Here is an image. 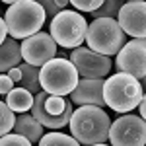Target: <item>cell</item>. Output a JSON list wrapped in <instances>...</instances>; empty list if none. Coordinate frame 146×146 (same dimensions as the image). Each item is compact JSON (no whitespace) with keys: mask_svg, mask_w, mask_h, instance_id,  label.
<instances>
[{"mask_svg":"<svg viewBox=\"0 0 146 146\" xmlns=\"http://www.w3.org/2000/svg\"><path fill=\"white\" fill-rule=\"evenodd\" d=\"M70 135L80 144H103L109 140L111 119L100 105H78L70 117Z\"/></svg>","mask_w":146,"mask_h":146,"instance_id":"6da1fadb","label":"cell"},{"mask_svg":"<svg viewBox=\"0 0 146 146\" xmlns=\"http://www.w3.org/2000/svg\"><path fill=\"white\" fill-rule=\"evenodd\" d=\"M144 96V88L140 80L127 74L117 72L111 78H105L103 84V98L107 107L117 113H129L138 107V103Z\"/></svg>","mask_w":146,"mask_h":146,"instance_id":"7a4b0ae2","label":"cell"},{"mask_svg":"<svg viewBox=\"0 0 146 146\" xmlns=\"http://www.w3.org/2000/svg\"><path fill=\"white\" fill-rule=\"evenodd\" d=\"M4 20L14 39H25L45 25L47 12L35 0H20L16 4H10L4 14Z\"/></svg>","mask_w":146,"mask_h":146,"instance_id":"3957f363","label":"cell"},{"mask_svg":"<svg viewBox=\"0 0 146 146\" xmlns=\"http://www.w3.org/2000/svg\"><path fill=\"white\" fill-rule=\"evenodd\" d=\"M74 103L70 101V98H64V96H53L49 92L41 90L39 94H35V101L33 107H31V113L37 117V121L47 127V129H62V127H68L70 123V117L74 113Z\"/></svg>","mask_w":146,"mask_h":146,"instance_id":"277c9868","label":"cell"},{"mask_svg":"<svg viewBox=\"0 0 146 146\" xmlns=\"http://www.w3.org/2000/svg\"><path fill=\"white\" fill-rule=\"evenodd\" d=\"M86 43L101 55H117L127 43V33L115 18H96L88 25Z\"/></svg>","mask_w":146,"mask_h":146,"instance_id":"5b68a950","label":"cell"},{"mask_svg":"<svg viewBox=\"0 0 146 146\" xmlns=\"http://www.w3.org/2000/svg\"><path fill=\"white\" fill-rule=\"evenodd\" d=\"M80 80V74L70 58H51L41 66V86L53 96H70Z\"/></svg>","mask_w":146,"mask_h":146,"instance_id":"8992f818","label":"cell"},{"mask_svg":"<svg viewBox=\"0 0 146 146\" xmlns=\"http://www.w3.org/2000/svg\"><path fill=\"white\" fill-rule=\"evenodd\" d=\"M88 25L86 18L74 10H62L53 18V22L49 25V33L53 35L56 45L64 47V49H76L84 43L86 33H88Z\"/></svg>","mask_w":146,"mask_h":146,"instance_id":"52a82bcc","label":"cell"},{"mask_svg":"<svg viewBox=\"0 0 146 146\" xmlns=\"http://www.w3.org/2000/svg\"><path fill=\"white\" fill-rule=\"evenodd\" d=\"M109 142L113 146H144L146 121L138 115H121L109 129Z\"/></svg>","mask_w":146,"mask_h":146,"instance_id":"ba28073f","label":"cell"},{"mask_svg":"<svg viewBox=\"0 0 146 146\" xmlns=\"http://www.w3.org/2000/svg\"><path fill=\"white\" fill-rule=\"evenodd\" d=\"M70 60L78 70L80 78H105L111 72L113 60L90 47H76L70 51Z\"/></svg>","mask_w":146,"mask_h":146,"instance_id":"9c48e42d","label":"cell"},{"mask_svg":"<svg viewBox=\"0 0 146 146\" xmlns=\"http://www.w3.org/2000/svg\"><path fill=\"white\" fill-rule=\"evenodd\" d=\"M117 72H127L135 78L146 76V37H133L123 49L117 53L115 58Z\"/></svg>","mask_w":146,"mask_h":146,"instance_id":"30bf717a","label":"cell"},{"mask_svg":"<svg viewBox=\"0 0 146 146\" xmlns=\"http://www.w3.org/2000/svg\"><path fill=\"white\" fill-rule=\"evenodd\" d=\"M22 55L25 62L41 68L56 56V41L49 31H37L22 41Z\"/></svg>","mask_w":146,"mask_h":146,"instance_id":"8fae6325","label":"cell"},{"mask_svg":"<svg viewBox=\"0 0 146 146\" xmlns=\"http://www.w3.org/2000/svg\"><path fill=\"white\" fill-rule=\"evenodd\" d=\"M117 22L127 35L146 37V2L144 0L125 2L123 8L119 10Z\"/></svg>","mask_w":146,"mask_h":146,"instance_id":"7c38bea8","label":"cell"},{"mask_svg":"<svg viewBox=\"0 0 146 146\" xmlns=\"http://www.w3.org/2000/svg\"><path fill=\"white\" fill-rule=\"evenodd\" d=\"M103 84L105 78H80L76 88L68 96L74 105H100L107 107L103 98Z\"/></svg>","mask_w":146,"mask_h":146,"instance_id":"4fadbf2b","label":"cell"},{"mask_svg":"<svg viewBox=\"0 0 146 146\" xmlns=\"http://www.w3.org/2000/svg\"><path fill=\"white\" fill-rule=\"evenodd\" d=\"M14 133L27 136L31 142H39L43 138V125L37 121L33 113H20L14 125Z\"/></svg>","mask_w":146,"mask_h":146,"instance_id":"5bb4252c","label":"cell"},{"mask_svg":"<svg viewBox=\"0 0 146 146\" xmlns=\"http://www.w3.org/2000/svg\"><path fill=\"white\" fill-rule=\"evenodd\" d=\"M22 45L16 43V39L10 37L2 43V55H0V70L6 72L14 66H20L22 64Z\"/></svg>","mask_w":146,"mask_h":146,"instance_id":"9a60e30c","label":"cell"},{"mask_svg":"<svg viewBox=\"0 0 146 146\" xmlns=\"http://www.w3.org/2000/svg\"><path fill=\"white\" fill-rule=\"evenodd\" d=\"M33 101H35V94L25 88H14V90L6 96V103L10 105L16 113H27L31 111L33 107Z\"/></svg>","mask_w":146,"mask_h":146,"instance_id":"2e32d148","label":"cell"},{"mask_svg":"<svg viewBox=\"0 0 146 146\" xmlns=\"http://www.w3.org/2000/svg\"><path fill=\"white\" fill-rule=\"evenodd\" d=\"M20 70H22V80H20L22 88L33 92V94H39L43 90V86H41V68L39 66H33V64L23 60L20 64Z\"/></svg>","mask_w":146,"mask_h":146,"instance_id":"e0dca14e","label":"cell"},{"mask_svg":"<svg viewBox=\"0 0 146 146\" xmlns=\"http://www.w3.org/2000/svg\"><path fill=\"white\" fill-rule=\"evenodd\" d=\"M123 4H125V0H105L98 10L90 12V16L94 20H96V18H115V20H117L119 10L123 8Z\"/></svg>","mask_w":146,"mask_h":146,"instance_id":"ac0fdd59","label":"cell"},{"mask_svg":"<svg viewBox=\"0 0 146 146\" xmlns=\"http://www.w3.org/2000/svg\"><path fill=\"white\" fill-rule=\"evenodd\" d=\"M14 109L6 101L0 103V135H8L10 131H14V125H16V115H14Z\"/></svg>","mask_w":146,"mask_h":146,"instance_id":"d6986e66","label":"cell"},{"mask_svg":"<svg viewBox=\"0 0 146 146\" xmlns=\"http://www.w3.org/2000/svg\"><path fill=\"white\" fill-rule=\"evenodd\" d=\"M41 146H56V144H62V146H76L80 144L74 136H68L62 135V133H49V135H43V138L39 140Z\"/></svg>","mask_w":146,"mask_h":146,"instance_id":"ffe728a7","label":"cell"},{"mask_svg":"<svg viewBox=\"0 0 146 146\" xmlns=\"http://www.w3.org/2000/svg\"><path fill=\"white\" fill-rule=\"evenodd\" d=\"M0 144L2 146H29L31 144V140L27 138V136L20 135V133H8V135H2V138H0Z\"/></svg>","mask_w":146,"mask_h":146,"instance_id":"44dd1931","label":"cell"},{"mask_svg":"<svg viewBox=\"0 0 146 146\" xmlns=\"http://www.w3.org/2000/svg\"><path fill=\"white\" fill-rule=\"evenodd\" d=\"M105 0H70V4L76 8V10L80 12H94V10H98L101 4H103Z\"/></svg>","mask_w":146,"mask_h":146,"instance_id":"7402d4cb","label":"cell"},{"mask_svg":"<svg viewBox=\"0 0 146 146\" xmlns=\"http://www.w3.org/2000/svg\"><path fill=\"white\" fill-rule=\"evenodd\" d=\"M37 4H41L43 8H45L47 12V18H49V25H51V22H53V18H55L56 14H60V6L56 4V0H35Z\"/></svg>","mask_w":146,"mask_h":146,"instance_id":"603a6c76","label":"cell"},{"mask_svg":"<svg viewBox=\"0 0 146 146\" xmlns=\"http://www.w3.org/2000/svg\"><path fill=\"white\" fill-rule=\"evenodd\" d=\"M14 84H16V82L4 72V74L0 76V94H2V96H8V94L14 90Z\"/></svg>","mask_w":146,"mask_h":146,"instance_id":"cb8c5ba5","label":"cell"},{"mask_svg":"<svg viewBox=\"0 0 146 146\" xmlns=\"http://www.w3.org/2000/svg\"><path fill=\"white\" fill-rule=\"evenodd\" d=\"M6 33H10V29H8V23L4 20V16H2V20H0V45L6 41Z\"/></svg>","mask_w":146,"mask_h":146,"instance_id":"d4e9b609","label":"cell"},{"mask_svg":"<svg viewBox=\"0 0 146 146\" xmlns=\"http://www.w3.org/2000/svg\"><path fill=\"white\" fill-rule=\"evenodd\" d=\"M8 76H10L16 84H20V80H22V70H20V66H14L8 70Z\"/></svg>","mask_w":146,"mask_h":146,"instance_id":"484cf974","label":"cell"},{"mask_svg":"<svg viewBox=\"0 0 146 146\" xmlns=\"http://www.w3.org/2000/svg\"><path fill=\"white\" fill-rule=\"evenodd\" d=\"M138 113H140V117L146 121V94L142 96V100H140V103H138Z\"/></svg>","mask_w":146,"mask_h":146,"instance_id":"4316f807","label":"cell"},{"mask_svg":"<svg viewBox=\"0 0 146 146\" xmlns=\"http://www.w3.org/2000/svg\"><path fill=\"white\" fill-rule=\"evenodd\" d=\"M4 4H16V2H20V0H2Z\"/></svg>","mask_w":146,"mask_h":146,"instance_id":"83f0119b","label":"cell"},{"mask_svg":"<svg viewBox=\"0 0 146 146\" xmlns=\"http://www.w3.org/2000/svg\"><path fill=\"white\" fill-rule=\"evenodd\" d=\"M140 84H142V88L146 90V76H144V78H140Z\"/></svg>","mask_w":146,"mask_h":146,"instance_id":"f1b7e54d","label":"cell"},{"mask_svg":"<svg viewBox=\"0 0 146 146\" xmlns=\"http://www.w3.org/2000/svg\"><path fill=\"white\" fill-rule=\"evenodd\" d=\"M127 2H133V0H127Z\"/></svg>","mask_w":146,"mask_h":146,"instance_id":"f546056e","label":"cell"}]
</instances>
